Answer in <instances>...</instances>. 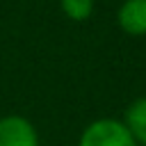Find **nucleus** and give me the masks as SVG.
Listing matches in <instances>:
<instances>
[{"label": "nucleus", "instance_id": "obj_1", "mask_svg": "<svg viewBox=\"0 0 146 146\" xmlns=\"http://www.w3.org/2000/svg\"><path fill=\"white\" fill-rule=\"evenodd\" d=\"M78 146H137V141L121 119L100 116L84 125Z\"/></svg>", "mask_w": 146, "mask_h": 146}, {"label": "nucleus", "instance_id": "obj_2", "mask_svg": "<svg viewBox=\"0 0 146 146\" xmlns=\"http://www.w3.org/2000/svg\"><path fill=\"white\" fill-rule=\"evenodd\" d=\"M0 146H39V132L30 119L7 114L0 119Z\"/></svg>", "mask_w": 146, "mask_h": 146}, {"label": "nucleus", "instance_id": "obj_3", "mask_svg": "<svg viewBox=\"0 0 146 146\" xmlns=\"http://www.w3.org/2000/svg\"><path fill=\"white\" fill-rule=\"evenodd\" d=\"M116 25L128 36H146V0H123L116 9Z\"/></svg>", "mask_w": 146, "mask_h": 146}, {"label": "nucleus", "instance_id": "obj_4", "mask_svg": "<svg viewBox=\"0 0 146 146\" xmlns=\"http://www.w3.org/2000/svg\"><path fill=\"white\" fill-rule=\"evenodd\" d=\"M121 121L130 130L137 146H146V96H139L132 103H128Z\"/></svg>", "mask_w": 146, "mask_h": 146}, {"label": "nucleus", "instance_id": "obj_5", "mask_svg": "<svg viewBox=\"0 0 146 146\" xmlns=\"http://www.w3.org/2000/svg\"><path fill=\"white\" fill-rule=\"evenodd\" d=\"M62 14L73 23H84L94 14V0H59Z\"/></svg>", "mask_w": 146, "mask_h": 146}]
</instances>
